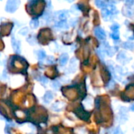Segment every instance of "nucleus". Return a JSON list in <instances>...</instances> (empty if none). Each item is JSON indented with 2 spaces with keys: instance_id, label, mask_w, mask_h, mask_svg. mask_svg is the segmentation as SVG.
<instances>
[{
  "instance_id": "1a4fd4ad",
  "label": "nucleus",
  "mask_w": 134,
  "mask_h": 134,
  "mask_svg": "<svg viewBox=\"0 0 134 134\" xmlns=\"http://www.w3.org/2000/svg\"><path fill=\"white\" fill-rule=\"evenodd\" d=\"M37 55H38V58L39 60H43L46 57V53H45V51L44 50H39L38 51V53H37Z\"/></svg>"
},
{
  "instance_id": "6ab92c4d",
  "label": "nucleus",
  "mask_w": 134,
  "mask_h": 134,
  "mask_svg": "<svg viewBox=\"0 0 134 134\" xmlns=\"http://www.w3.org/2000/svg\"><path fill=\"white\" fill-rule=\"evenodd\" d=\"M27 33H28V28H25L20 31V34H22L23 36H25Z\"/></svg>"
},
{
  "instance_id": "4be33fe9",
  "label": "nucleus",
  "mask_w": 134,
  "mask_h": 134,
  "mask_svg": "<svg viewBox=\"0 0 134 134\" xmlns=\"http://www.w3.org/2000/svg\"><path fill=\"white\" fill-rule=\"evenodd\" d=\"M71 1H73V0H71Z\"/></svg>"
},
{
  "instance_id": "6e6552de",
  "label": "nucleus",
  "mask_w": 134,
  "mask_h": 134,
  "mask_svg": "<svg viewBox=\"0 0 134 134\" xmlns=\"http://www.w3.org/2000/svg\"><path fill=\"white\" fill-rule=\"evenodd\" d=\"M123 47L127 49V50H134V43H132V42H126V43L123 44Z\"/></svg>"
},
{
  "instance_id": "39448f33",
  "label": "nucleus",
  "mask_w": 134,
  "mask_h": 134,
  "mask_svg": "<svg viewBox=\"0 0 134 134\" xmlns=\"http://www.w3.org/2000/svg\"><path fill=\"white\" fill-rule=\"evenodd\" d=\"M63 105H64L63 104H61V102H55V104H53V106H52V109L55 111H60V110H61V109H63Z\"/></svg>"
},
{
  "instance_id": "423d86ee",
  "label": "nucleus",
  "mask_w": 134,
  "mask_h": 134,
  "mask_svg": "<svg viewBox=\"0 0 134 134\" xmlns=\"http://www.w3.org/2000/svg\"><path fill=\"white\" fill-rule=\"evenodd\" d=\"M44 100H46V102H48L50 101H51L53 99H54V96H53V94L51 93L50 91H47L46 93H45V96H44Z\"/></svg>"
},
{
  "instance_id": "7ed1b4c3",
  "label": "nucleus",
  "mask_w": 134,
  "mask_h": 134,
  "mask_svg": "<svg viewBox=\"0 0 134 134\" xmlns=\"http://www.w3.org/2000/svg\"><path fill=\"white\" fill-rule=\"evenodd\" d=\"M95 35L99 39H104L106 38V33L104 32V30L99 27H97L95 28Z\"/></svg>"
},
{
  "instance_id": "2eb2a0df",
  "label": "nucleus",
  "mask_w": 134,
  "mask_h": 134,
  "mask_svg": "<svg viewBox=\"0 0 134 134\" xmlns=\"http://www.w3.org/2000/svg\"><path fill=\"white\" fill-rule=\"evenodd\" d=\"M110 28L112 31H114V32H118V29L119 28V25L118 24H115L110 27Z\"/></svg>"
},
{
  "instance_id": "9d476101",
  "label": "nucleus",
  "mask_w": 134,
  "mask_h": 134,
  "mask_svg": "<svg viewBox=\"0 0 134 134\" xmlns=\"http://www.w3.org/2000/svg\"><path fill=\"white\" fill-rule=\"evenodd\" d=\"M102 17H104V18L105 17H108L110 14H110V10L109 9H104L102 10Z\"/></svg>"
},
{
  "instance_id": "dca6fc26",
  "label": "nucleus",
  "mask_w": 134,
  "mask_h": 134,
  "mask_svg": "<svg viewBox=\"0 0 134 134\" xmlns=\"http://www.w3.org/2000/svg\"><path fill=\"white\" fill-rule=\"evenodd\" d=\"M39 80L40 82H42L43 84H47V82H48V79H47V77H41L39 79Z\"/></svg>"
},
{
  "instance_id": "f03ea898",
  "label": "nucleus",
  "mask_w": 134,
  "mask_h": 134,
  "mask_svg": "<svg viewBox=\"0 0 134 134\" xmlns=\"http://www.w3.org/2000/svg\"><path fill=\"white\" fill-rule=\"evenodd\" d=\"M77 115H78L81 119L85 120V121L88 120L89 116H90L89 113L87 112V111H85L83 108H80V107H79V108L77 109Z\"/></svg>"
},
{
  "instance_id": "aec40b11",
  "label": "nucleus",
  "mask_w": 134,
  "mask_h": 134,
  "mask_svg": "<svg viewBox=\"0 0 134 134\" xmlns=\"http://www.w3.org/2000/svg\"><path fill=\"white\" fill-rule=\"evenodd\" d=\"M47 63H49V64H53L54 63V58L53 57H49L48 58H47Z\"/></svg>"
},
{
  "instance_id": "20e7f679",
  "label": "nucleus",
  "mask_w": 134,
  "mask_h": 134,
  "mask_svg": "<svg viewBox=\"0 0 134 134\" xmlns=\"http://www.w3.org/2000/svg\"><path fill=\"white\" fill-rule=\"evenodd\" d=\"M68 60H69V55L66 53L63 54L60 57V64L61 66H65L67 63Z\"/></svg>"
},
{
  "instance_id": "f8f14e48",
  "label": "nucleus",
  "mask_w": 134,
  "mask_h": 134,
  "mask_svg": "<svg viewBox=\"0 0 134 134\" xmlns=\"http://www.w3.org/2000/svg\"><path fill=\"white\" fill-rule=\"evenodd\" d=\"M96 6L98 7H102V6H105V3H104V1H102V0H96Z\"/></svg>"
},
{
  "instance_id": "a211bd4d",
  "label": "nucleus",
  "mask_w": 134,
  "mask_h": 134,
  "mask_svg": "<svg viewBox=\"0 0 134 134\" xmlns=\"http://www.w3.org/2000/svg\"><path fill=\"white\" fill-rule=\"evenodd\" d=\"M134 3V0H126V5L127 6H132Z\"/></svg>"
},
{
  "instance_id": "0eeeda50",
  "label": "nucleus",
  "mask_w": 134,
  "mask_h": 134,
  "mask_svg": "<svg viewBox=\"0 0 134 134\" xmlns=\"http://www.w3.org/2000/svg\"><path fill=\"white\" fill-rule=\"evenodd\" d=\"M12 44H13V47L14 49V50L16 51L17 53H19L20 50V43L19 42H17V41H15L14 39H12Z\"/></svg>"
},
{
  "instance_id": "ddd939ff",
  "label": "nucleus",
  "mask_w": 134,
  "mask_h": 134,
  "mask_svg": "<svg viewBox=\"0 0 134 134\" xmlns=\"http://www.w3.org/2000/svg\"><path fill=\"white\" fill-rule=\"evenodd\" d=\"M51 85H52V87L54 88H55V89H58V88H59L61 87V84L59 83L58 81H54Z\"/></svg>"
},
{
  "instance_id": "f3484780",
  "label": "nucleus",
  "mask_w": 134,
  "mask_h": 134,
  "mask_svg": "<svg viewBox=\"0 0 134 134\" xmlns=\"http://www.w3.org/2000/svg\"><path fill=\"white\" fill-rule=\"evenodd\" d=\"M38 25H39V22L36 20H33V22H31V26H32L33 28H36Z\"/></svg>"
},
{
  "instance_id": "9b49d317",
  "label": "nucleus",
  "mask_w": 134,
  "mask_h": 134,
  "mask_svg": "<svg viewBox=\"0 0 134 134\" xmlns=\"http://www.w3.org/2000/svg\"><path fill=\"white\" fill-rule=\"evenodd\" d=\"M110 36L112 37V39H114L115 40L119 39V33H118V32H114L113 33H111Z\"/></svg>"
},
{
  "instance_id": "f257e3e1",
  "label": "nucleus",
  "mask_w": 134,
  "mask_h": 134,
  "mask_svg": "<svg viewBox=\"0 0 134 134\" xmlns=\"http://www.w3.org/2000/svg\"><path fill=\"white\" fill-rule=\"evenodd\" d=\"M20 3L19 0H9L7 5H6V11L9 12H14L17 9V8L18 7V5Z\"/></svg>"
},
{
  "instance_id": "4468645a",
  "label": "nucleus",
  "mask_w": 134,
  "mask_h": 134,
  "mask_svg": "<svg viewBox=\"0 0 134 134\" xmlns=\"http://www.w3.org/2000/svg\"><path fill=\"white\" fill-rule=\"evenodd\" d=\"M113 134H123V132H122V131L121 130V129L119 127H117L114 129Z\"/></svg>"
},
{
  "instance_id": "412c9836",
  "label": "nucleus",
  "mask_w": 134,
  "mask_h": 134,
  "mask_svg": "<svg viewBox=\"0 0 134 134\" xmlns=\"http://www.w3.org/2000/svg\"><path fill=\"white\" fill-rule=\"evenodd\" d=\"M130 110H132V111H134V104H132V105L130 107Z\"/></svg>"
}]
</instances>
